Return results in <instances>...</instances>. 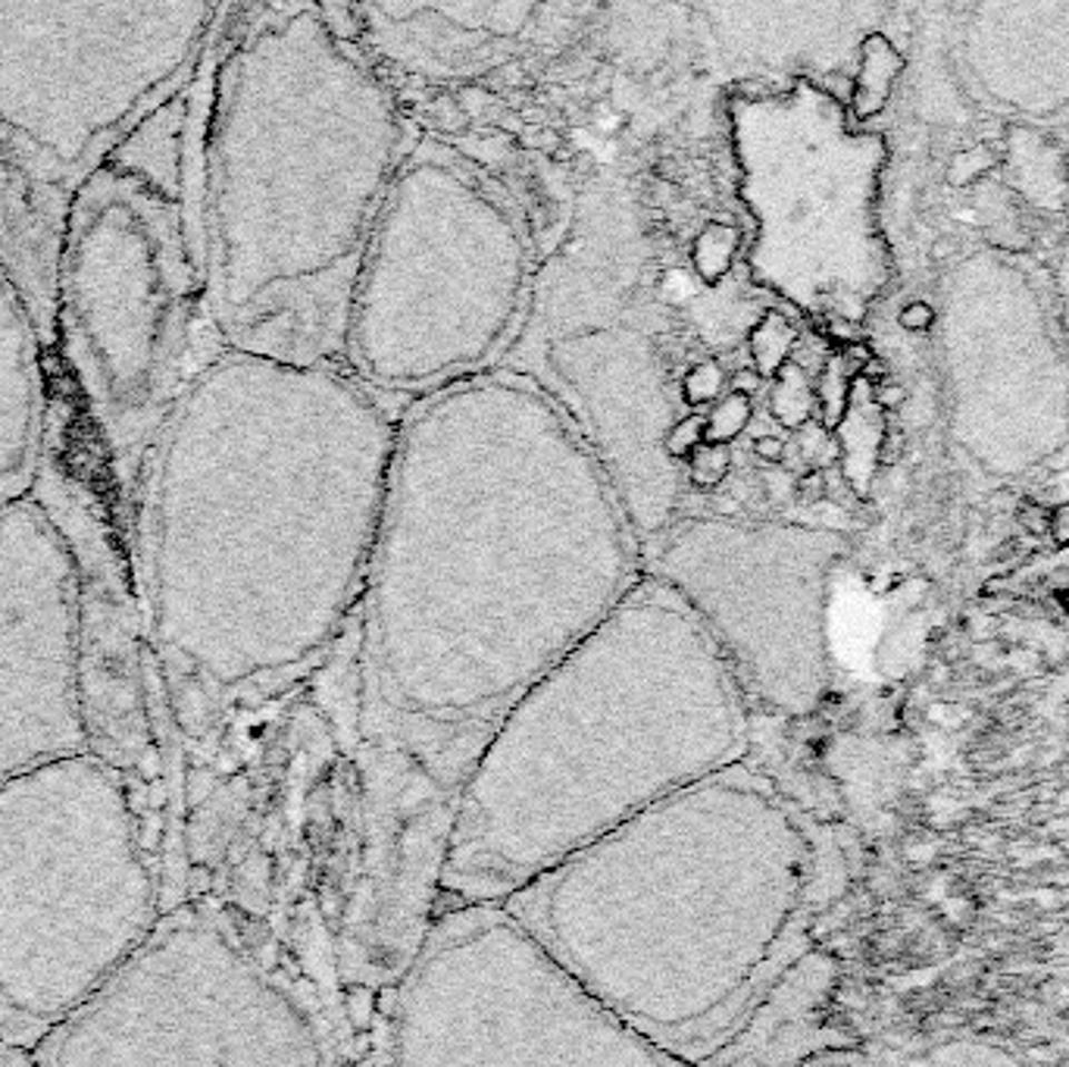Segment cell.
Returning <instances> with one entry per match:
<instances>
[{
  "instance_id": "1",
  "label": "cell",
  "mask_w": 1069,
  "mask_h": 1067,
  "mask_svg": "<svg viewBox=\"0 0 1069 1067\" xmlns=\"http://www.w3.org/2000/svg\"><path fill=\"white\" fill-rule=\"evenodd\" d=\"M644 580L585 435L519 373L442 385L397 423L360 595V727L457 796L494 727Z\"/></svg>"
},
{
  "instance_id": "2",
  "label": "cell",
  "mask_w": 1069,
  "mask_h": 1067,
  "mask_svg": "<svg viewBox=\"0 0 1069 1067\" xmlns=\"http://www.w3.org/2000/svg\"><path fill=\"white\" fill-rule=\"evenodd\" d=\"M397 423L338 367L222 350L150 461V620L204 692L319 658L363 595Z\"/></svg>"
},
{
  "instance_id": "3",
  "label": "cell",
  "mask_w": 1069,
  "mask_h": 1067,
  "mask_svg": "<svg viewBox=\"0 0 1069 1067\" xmlns=\"http://www.w3.org/2000/svg\"><path fill=\"white\" fill-rule=\"evenodd\" d=\"M816 883L801 808L744 758L504 905L610 1011L701 1067L785 980Z\"/></svg>"
},
{
  "instance_id": "4",
  "label": "cell",
  "mask_w": 1069,
  "mask_h": 1067,
  "mask_svg": "<svg viewBox=\"0 0 1069 1067\" xmlns=\"http://www.w3.org/2000/svg\"><path fill=\"white\" fill-rule=\"evenodd\" d=\"M751 704L685 601L644 580L494 727L451 801L438 908L507 901L739 764Z\"/></svg>"
},
{
  "instance_id": "5",
  "label": "cell",
  "mask_w": 1069,
  "mask_h": 1067,
  "mask_svg": "<svg viewBox=\"0 0 1069 1067\" xmlns=\"http://www.w3.org/2000/svg\"><path fill=\"white\" fill-rule=\"evenodd\" d=\"M214 100L204 241L222 345L347 369L366 248L410 154L395 100L316 7L254 26L219 67Z\"/></svg>"
},
{
  "instance_id": "6",
  "label": "cell",
  "mask_w": 1069,
  "mask_h": 1067,
  "mask_svg": "<svg viewBox=\"0 0 1069 1067\" xmlns=\"http://www.w3.org/2000/svg\"><path fill=\"white\" fill-rule=\"evenodd\" d=\"M157 923L122 770L79 751L0 783V1020L50 1034Z\"/></svg>"
},
{
  "instance_id": "7",
  "label": "cell",
  "mask_w": 1069,
  "mask_h": 1067,
  "mask_svg": "<svg viewBox=\"0 0 1069 1067\" xmlns=\"http://www.w3.org/2000/svg\"><path fill=\"white\" fill-rule=\"evenodd\" d=\"M528 245L507 198L451 148L404 157L366 248L347 373L419 398L482 373L519 317Z\"/></svg>"
},
{
  "instance_id": "8",
  "label": "cell",
  "mask_w": 1069,
  "mask_h": 1067,
  "mask_svg": "<svg viewBox=\"0 0 1069 1067\" xmlns=\"http://www.w3.org/2000/svg\"><path fill=\"white\" fill-rule=\"evenodd\" d=\"M385 1067H694L644 1039L504 901L438 908L397 989Z\"/></svg>"
},
{
  "instance_id": "9",
  "label": "cell",
  "mask_w": 1069,
  "mask_h": 1067,
  "mask_svg": "<svg viewBox=\"0 0 1069 1067\" xmlns=\"http://www.w3.org/2000/svg\"><path fill=\"white\" fill-rule=\"evenodd\" d=\"M179 188L148 176L132 138L85 185L69 214L57 276V335L95 407L110 451L154 445L179 398L176 338L185 288L204 279L188 267L191 245ZM207 288V285H204Z\"/></svg>"
},
{
  "instance_id": "10",
  "label": "cell",
  "mask_w": 1069,
  "mask_h": 1067,
  "mask_svg": "<svg viewBox=\"0 0 1069 1067\" xmlns=\"http://www.w3.org/2000/svg\"><path fill=\"white\" fill-rule=\"evenodd\" d=\"M34 1058L38 1067H335L307 999L200 911L160 920Z\"/></svg>"
},
{
  "instance_id": "11",
  "label": "cell",
  "mask_w": 1069,
  "mask_h": 1067,
  "mask_svg": "<svg viewBox=\"0 0 1069 1067\" xmlns=\"http://www.w3.org/2000/svg\"><path fill=\"white\" fill-rule=\"evenodd\" d=\"M739 195L758 233L751 279L816 317L860 319L885 283L872 191L882 141L844 129L839 100L798 76L729 103Z\"/></svg>"
},
{
  "instance_id": "12",
  "label": "cell",
  "mask_w": 1069,
  "mask_h": 1067,
  "mask_svg": "<svg viewBox=\"0 0 1069 1067\" xmlns=\"http://www.w3.org/2000/svg\"><path fill=\"white\" fill-rule=\"evenodd\" d=\"M844 539L804 523L685 520L644 573L685 601L751 711L806 718L829 685L825 573Z\"/></svg>"
},
{
  "instance_id": "13",
  "label": "cell",
  "mask_w": 1069,
  "mask_h": 1067,
  "mask_svg": "<svg viewBox=\"0 0 1069 1067\" xmlns=\"http://www.w3.org/2000/svg\"><path fill=\"white\" fill-rule=\"evenodd\" d=\"M88 749L82 576L34 495L0 511V783Z\"/></svg>"
},
{
  "instance_id": "14",
  "label": "cell",
  "mask_w": 1069,
  "mask_h": 1067,
  "mask_svg": "<svg viewBox=\"0 0 1069 1067\" xmlns=\"http://www.w3.org/2000/svg\"><path fill=\"white\" fill-rule=\"evenodd\" d=\"M44 350L19 288L0 269V511L29 498L44 467Z\"/></svg>"
},
{
  "instance_id": "15",
  "label": "cell",
  "mask_w": 1069,
  "mask_h": 1067,
  "mask_svg": "<svg viewBox=\"0 0 1069 1067\" xmlns=\"http://www.w3.org/2000/svg\"><path fill=\"white\" fill-rule=\"evenodd\" d=\"M898 69H901V57L885 41V34H867L860 45V69H857L854 95H851L857 119L875 117L885 107Z\"/></svg>"
},
{
  "instance_id": "16",
  "label": "cell",
  "mask_w": 1069,
  "mask_h": 1067,
  "mask_svg": "<svg viewBox=\"0 0 1069 1067\" xmlns=\"http://www.w3.org/2000/svg\"><path fill=\"white\" fill-rule=\"evenodd\" d=\"M904 1067H1029L1013 1049L979 1036H954L917 1051Z\"/></svg>"
},
{
  "instance_id": "17",
  "label": "cell",
  "mask_w": 1069,
  "mask_h": 1067,
  "mask_svg": "<svg viewBox=\"0 0 1069 1067\" xmlns=\"http://www.w3.org/2000/svg\"><path fill=\"white\" fill-rule=\"evenodd\" d=\"M794 348H798V326L779 310H766L748 333V350L763 379H775V373L791 360Z\"/></svg>"
},
{
  "instance_id": "18",
  "label": "cell",
  "mask_w": 1069,
  "mask_h": 1067,
  "mask_svg": "<svg viewBox=\"0 0 1069 1067\" xmlns=\"http://www.w3.org/2000/svg\"><path fill=\"white\" fill-rule=\"evenodd\" d=\"M741 248V233L732 223H710L691 245V267L697 279L707 285H720L732 273L735 254Z\"/></svg>"
},
{
  "instance_id": "19",
  "label": "cell",
  "mask_w": 1069,
  "mask_h": 1067,
  "mask_svg": "<svg viewBox=\"0 0 1069 1067\" xmlns=\"http://www.w3.org/2000/svg\"><path fill=\"white\" fill-rule=\"evenodd\" d=\"M813 407H816V392L810 385L806 369L789 360L775 373V388L770 395V411H773L775 423H782L785 429H804Z\"/></svg>"
},
{
  "instance_id": "20",
  "label": "cell",
  "mask_w": 1069,
  "mask_h": 1067,
  "mask_svg": "<svg viewBox=\"0 0 1069 1067\" xmlns=\"http://www.w3.org/2000/svg\"><path fill=\"white\" fill-rule=\"evenodd\" d=\"M754 417V404L744 395H725L723 401H716L713 414L707 417V442L710 445H729L735 442Z\"/></svg>"
},
{
  "instance_id": "21",
  "label": "cell",
  "mask_w": 1069,
  "mask_h": 1067,
  "mask_svg": "<svg viewBox=\"0 0 1069 1067\" xmlns=\"http://www.w3.org/2000/svg\"><path fill=\"white\" fill-rule=\"evenodd\" d=\"M732 473V451L729 445H710L704 442L701 448L689 457V480L694 488H720L725 483V476Z\"/></svg>"
},
{
  "instance_id": "22",
  "label": "cell",
  "mask_w": 1069,
  "mask_h": 1067,
  "mask_svg": "<svg viewBox=\"0 0 1069 1067\" xmlns=\"http://www.w3.org/2000/svg\"><path fill=\"white\" fill-rule=\"evenodd\" d=\"M707 442V417L691 414V417L675 419L673 426L663 435V457L675 464V461H689L694 451Z\"/></svg>"
},
{
  "instance_id": "23",
  "label": "cell",
  "mask_w": 1069,
  "mask_h": 1067,
  "mask_svg": "<svg viewBox=\"0 0 1069 1067\" xmlns=\"http://www.w3.org/2000/svg\"><path fill=\"white\" fill-rule=\"evenodd\" d=\"M816 401H820V407H823V429H835L841 414H844V404H848L844 360H839V357L829 360L823 379H820V388H816Z\"/></svg>"
},
{
  "instance_id": "24",
  "label": "cell",
  "mask_w": 1069,
  "mask_h": 1067,
  "mask_svg": "<svg viewBox=\"0 0 1069 1067\" xmlns=\"http://www.w3.org/2000/svg\"><path fill=\"white\" fill-rule=\"evenodd\" d=\"M723 385V367H720L716 360H701V364H694V367L682 376V398H685V404L701 407V404H710V401L720 398Z\"/></svg>"
},
{
  "instance_id": "25",
  "label": "cell",
  "mask_w": 1069,
  "mask_h": 1067,
  "mask_svg": "<svg viewBox=\"0 0 1069 1067\" xmlns=\"http://www.w3.org/2000/svg\"><path fill=\"white\" fill-rule=\"evenodd\" d=\"M316 13L323 19L326 32L338 41V45H347L360 34V10L357 7H345V3H323L316 7Z\"/></svg>"
},
{
  "instance_id": "26",
  "label": "cell",
  "mask_w": 1069,
  "mask_h": 1067,
  "mask_svg": "<svg viewBox=\"0 0 1069 1067\" xmlns=\"http://www.w3.org/2000/svg\"><path fill=\"white\" fill-rule=\"evenodd\" d=\"M432 119H435V126H438V129L454 132V129H461L463 122H466V113H463L461 100L438 98L435 103H432Z\"/></svg>"
},
{
  "instance_id": "27",
  "label": "cell",
  "mask_w": 1069,
  "mask_h": 1067,
  "mask_svg": "<svg viewBox=\"0 0 1069 1067\" xmlns=\"http://www.w3.org/2000/svg\"><path fill=\"white\" fill-rule=\"evenodd\" d=\"M932 319H936L932 307L922 304V300H913V304H907L904 310H901L898 323H901V329H907V333H926V329L932 326Z\"/></svg>"
},
{
  "instance_id": "28",
  "label": "cell",
  "mask_w": 1069,
  "mask_h": 1067,
  "mask_svg": "<svg viewBox=\"0 0 1069 1067\" xmlns=\"http://www.w3.org/2000/svg\"><path fill=\"white\" fill-rule=\"evenodd\" d=\"M775 1067H867L857 1055H848V1051H825V1055H810V1058H801V1061H791V1065H775Z\"/></svg>"
},
{
  "instance_id": "29",
  "label": "cell",
  "mask_w": 1069,
  "mask_h": 1067,
  "mask_svg": "<svg viewBox=\"0 0 1069 1067\" xmlns=\"http://www.w3.org/2000/svg\"><path fill=\"white\" fill-rule=\"evenodd\" d=\"M785 442L779 435L766 433L754 438V454H758L763 464H782L785 461Z\"/></svg>"
},
{
  "instance_id": "30",
  "label": "cell",
  "mask_w": 1069,
  "mask_h": 1067,
  "mask_svg": "<svg viewBox=\"0 0 1069 1067\" xmlns=\"http://www.w3.org/2000/svg\"><path fill=\"white\" fill-rule=\"evenodd\" d=\"M1020 520H1022V526H1026L1029 533L1041 535V533H1048L1051 514H1048V507H1041V504H1022Z\"/></svg>"
},
{
  "instance_id": "31",
  "label": "cell",
  "mask_w": 1069,
  "mask_h": 1067,
  "mask_svg": "<svg viewBox=\"0 0 1069 1067\" xmlns=\"http://www.w3.org/2000/svg\"><path fill=\"white\" fill-rule=\"evenodd\" d=\"M794 492H798L804 501H823L825 476L820 473V470H810L806 476H801V480L794 483Z\"/></svg>"
},
{
  "instance_id": "32",
  "label": "cell",
  "mask_w": 1069,
  "mask_h": 1067,
  "mask_svg": "<svg viewBox=\"0 0 1069 1067\" xmlns=\"http://www.w3.org/2000/svg\"><path fill=\"white\" fill-rule=\"evenodd\" d=\"M763 376H760L758 369H739L735 376H732V395H744V398H754L758 395L760 388H763Z\"/></svg>"
},
{
  "instance_id": "33",
  "label": "cell",
  "mask_w": 1069,
  "mask_h": 1067,
  "mask_svg": "<svg viewBox=\"0 0 1069 1067\" xmlns=\"http://www.w3.org/2000/svg\"><path fill=\"white\" fill-rule=\"evenodd\" d=\"M0 1067H38V1058L32 1051L22 1049V1046L0 1043Z\"/></svg>"
},
{
  "instance_id": "34",
  "label": "cell",
  "mask_w": 1069,
  "mask_h": 1067,
  "mask_svg": "<svg viewBox=\"0 0 1069 1067\" xmlns=\"http://www.w3.org/2000/svg\"><path fill=\"white\" fill-rule=\"evenodd\" d=\"M904 448H907V438H904V433H898V429H889L885 433V438H882V445H879V461L882 464H894L901 454H904Z\"/></svg>"
},
{
  "instance_id": "35",
  "label": "cell",
  "mask_w": 1069,
  "mask_h": 1067,
  "mask_svg": "<svg viewBox=\"0 0 1069 1067\" xmlns=\"http://www.w3.org/2000/svg\"><path fill=\"white\" fill-rule=\"evenodd\" d=\"M1048 533L1053 535L1057 545H1067L1069 542V504H1060L1051 511V523H1048Z\"/></svg>"
},
{
  "instance_id": "36",
  "label": "cell",
  "mask_w": 1069,
  "mask_h": 1067,
  "mask_svg": "<svg viewBox=\"0 0 1069 1067\" xmlns=\"http://www.w3.org/2000/svg\"><path fill=\"white\" fill-rule=\"evenodd\" d=\"M904 398H907V392L901 388V385L882 383L879 388H875V401H879L882 407H901V404H904Z\"/></svg>"
},
{
  "instance_id": "37",
  "label": "cell",
  "mask_w": 1069,
  "mask_h": 1067,
  "mask_svg": "<svg viewBox=\"0 0 1069 1067\" xmlns=\"http://www.w3.org/2000/svg\"><path fill=\"white\" fill-rule=\"evenodd\" d=\"M954 250H957V241H951V238H938L936 248H932V257H936V260H944V257H951Z\"/></svg>"
}]
</instances>
